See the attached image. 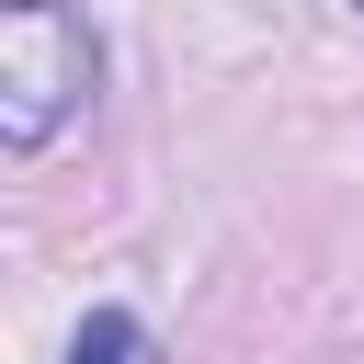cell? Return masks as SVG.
I'll return each mask as SVG.
<instances>
[{
	"mask_svg": "<svg viewBox=\"0 0 364 364\" xmlns=\"http://www.w3.org/2000/svg\"><path fill=\"white\" fill-rule=\"evenodd\" d=\"M102 80V46L68 0H0V148H46Z\"/></svg>",
	"mask_w": 364,
	"mask_h": 364,
	"instance_id": "6da1fadb",
	"label": "cell"
},
{
	"mask_svg": "<svg viewBox=\"0 0 364 364\" xmlns=\"http://www.w3.org/2000/svg\"><path fill=\"white\" fill-rule=\"evenodd\" d=\"M68 364H159V341H148V318L91 307V318H80V341H68Z\"/></svg>",
	"mask_w": 364,
	"mask_h": 364,
	"instance_id": "7a4b0ae2",
	"label": "cell"
}]
</instances>
